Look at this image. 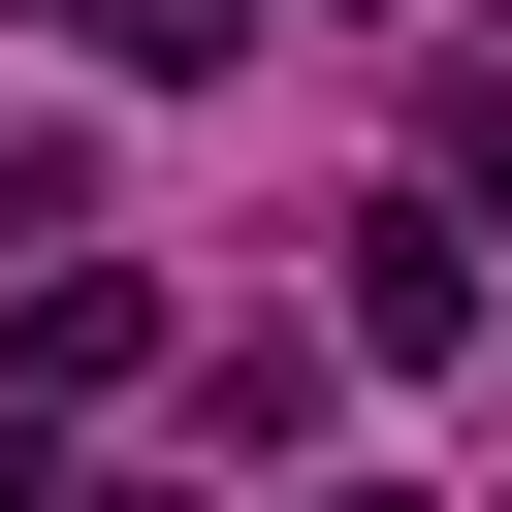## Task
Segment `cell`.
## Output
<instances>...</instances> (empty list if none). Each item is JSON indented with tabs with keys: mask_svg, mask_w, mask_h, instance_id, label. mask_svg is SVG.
Returning a JSON list of instances; mask_svg holds the SVG:
<instances>
[{
	"mask_svg": "<svg viewBox=\"0 0 512 512\" xmlns=\"http://www.w3.org/2000/svg\"><path fill=\"white\" fill-rule=\"evenodd\" d=\"M352 352H384V384H448V352H480V224H448V192H384V224H352Z\"/></svg>",
	"mask_w": 512,
	"mask_h": 512,
	"instance_id": "cell-1",
	"label": "cell"
},
{
	"mask_svg": "<svg viewBox=\"0 0 512 512\" xmlns=\"http://www.w3.org/2000/svg\"><path fill=\"white\" fill-rule=\"evenodd\" d=\"M96 384H160V288H128V256H64V288L0 320V416H96Z\"/></svg>",
	"mask_w": 512,
	"mask_h": 512,
	"instance_id": "cell-2",
	"label": "cell"
},
{
	"mask_svg": "<svg viewBox=\"0 0 512 512\" xmlns=\"http://www.w3.org/2000/svg\"><path fill=\"white\" fill-rule=\"evenodd\" d=\"M64 32H96V64H128V96H192V64H224V32H256V0H64Z\"/></svg>",
	"mask_w": 512,
	"mask_h": 512,
	"instance_id": "cell-3",
	"label": "cell"
},
{
	"mask_svg": "<svg viewBox=\"0 0 512 512\" xmlns=\"http://www.w3.org/2000/svg\"><path fill=\"white\" fill-rule=\"evenodd\" d=\"M448 192H512V32H480V64H448Z\"/></svg>",
	"mask_w": 512,
	"mask_h": 512,
	"instance_id": "cell-4",
	"label": "cell"
}]
</instances>
